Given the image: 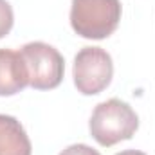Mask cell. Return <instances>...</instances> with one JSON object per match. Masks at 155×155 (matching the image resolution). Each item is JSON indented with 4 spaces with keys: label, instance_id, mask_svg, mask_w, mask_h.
<instances>
[{
    "label": "cell",
    "instance_id": "cell-9",
    "mask_svg": "<svg viewBox=\"0 0 155 155\" xmlns=\"http://www.w3.org/2000/svg\"><path fill=\"white\" fill-rule=\"evenodd\" d=\"M116 155H146L144 152H139V150H124V152H119Z\"/></svg>",
    "mask_w": 155,
    "mask_h": 155
},
{
    "label": "cell",
    "instance_id": "cell-6",
    "mask_svg": "<svg viewBox=\"0 0 155 155\" xmlns=\"http://www.w3.org/2000/svg\"><path fill=\"white\" fill-rule=\"evenodd\" d=\"M31 141L13 116L0 114V155H31Z\"/></svg>",
    "mask_w": 155,
    "mask_h": 155
},
{
    "label": "cell",
    "instance_id": "cell-5",
    "mask_svg": "<svg viewBox=\"0 0 155 155\" xmlns=\"http://www.w3.org/2000/svg\"><path fill=\"white\" fill-rule=\"evenodd\" d=\"M29 85V72L20 51L0 49V96H15Z\"/></svg>",
    "mask_w": 155,
    "mask_h": 155
},
{
    "label": "cell",
    "instance_id": "cell-2",
    "mask_svg": "<svg viewBox=\"0 0 155 155\" xmlns=\"http://www.w3.org/2000/svg\"><path fill=\"white\" fill-rule=\"evenodd\" d=\"M119 0H72L71 25L81 38H108L119 25Z\"/></svg>",
    "mask_w": 155,
    "mask_h": 155
},
{
    "label": "cell",
    "instance_id": "cell-4",
    "mask_svg": "<svg viewBox=\"0 0 155 155\" xmlns=\"http://www.w3.org/2000/svg\"><path fill=\"white\" fill-rule=\"evenodd\" d=\"M74 85L85 96L103 92L114 74L112 56L101 47H83L74 58Z\"/></svg>",
    "mask_w": 155,
    "mask_h": 155
},
{
    "label": "cell",
    "instance_id": "cell-3",
    "mask_svg": "<svg viewBox=\"0 0 155 155\" xmlns=\"http://www.w3.org/2000/svg\"><path fill=\"white\" fill-rule=\"evenodd\" d=\"M22 56L27 65L29 85L36 90L56 88L65 72V61L58 49L43 41H31L22 47Z\"/></svg>",
    "mask_w": 155,
    "mask_h": 155
},
{
    "label": "cell",
    "instance_id": "cell-1",
    "mask_svg": "<svg viewBox=\"0 0 155 155\" xmlns=\"http://www.w3.org/2000/svg\"><path fill=\"white\" fill-rule=\"evenodd\" d=\"M88 128L90 135L101 146L108 148L121 141L132 139L139 128V117L128 103L112 97L94 108Z\"/></svg>",
    "mask_w": 155,
    "mask_h": 155
},
{
    "label": "cell",
    "instance_id": "cell-7",
    "mask_svg": "<svg viewBox=\"0 0 155 155\" xmlns=\"http://www.w3.org/2000/svg\"><path fill=\"white\" fill-rule=\"evenodd\" d=\"M13 22H15V16H13V9L9 2L0 0V38L9 35V31L13 29Z\"/></svg>",
    "mask_w": 155,
    "mask_h": 155
},
{
    "label": "cell",
    "instance_id": "cell-8",
    "mask_svg": "<svg viewBox=\"0 0 155 155\" xmlns=\"http://www.w3.org/2000/svg\"><path fill=\"white\" fill-rule=\"evenodd\" d=\"M60 155H101L97 150L87 146V144H71L69 148H65Z\"/></svg>",
    "mask_w": 155,
    "mask_h": 155
}]
</instances>
